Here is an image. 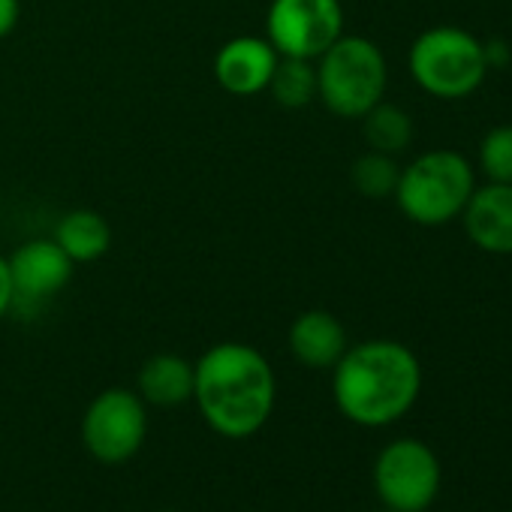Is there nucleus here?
Listing matches in <instances>:
<instances>
[{
    "mask_svg": "<svg viewBox=\"0 0 512 512\" xmlns=\"http://www.w3.org/2000/svg\"><path fill=\"white\" fill-rule=\"evenodd\" d=\"M398 178H401V166L392 154H380V151H368L362 154L353 169H350V181L353 187L368 196V199H386V196H395V187H398Z\"/></svg>",
    "mask_w": 512,
    "mask_h": 512,
    "instance_id": "f3484780",
    "label": "nucleus"
},
{
    "mask_svg": "<svg viewBox=\"0 0 512 512\" xmlns=\"http://www.w3.org/2000/svg\"><path fill=\"white\" fill-rule=\"evenodd\" d=\"M374 491L383 509L425 512L440 494V461L425 440L398 437L374 461Z\"/></svg>",
    "mask_w": 512,
    "mask_h": 512,
    "instance_id": "423d86ee",
    "label": "nucleus"
},
{
    "mask_svg": "<svg viewBox=\"0 0 512 512\" xmlns=\"http://www.w3.org/2000/svg\"><path fill=\"white\" fill-rule=\"evenodd\" d=\"M413 82L437 100H464L488 76L485 43L455 25L422 31L407 55Z\"/></svg>",
    "mask_w": 512,
    "mask_h": 512,
    "instance_id": "39448f33",
    "label": "nucleus"
},
{
    "mask_svg": "<svg viewBox=\"0 0 512 512\" xmlns=\"http://www.w3.org/2000/svg\"><path fill=\"white\" fill-rule=\"evenodd\" d=\"M290 353L314 371H326L335 368L338 359L347 353V329L341 326V320L329 311H305L293 320L290 326Z\"/></svg>",
    "mask_w": 512,
    "mask_h": 512,
    "instance_id": "f8f14e48",
    "label": "nucleus"
},
{
    "mask_svg": "<svg viewBox=\"0 0 512 512\" xmlns=\"http://www.w3.org/2000/svg\"><path fill=\"white\" fill-rule=\"evenodd\" d=\"M55 241L76 266L79 263H94L112 247V229H109L103 214H97L91 208H76V211H67L58 220Z\"/></svg>",
    "mask_w": 512,
    "mask_h": 512,
    "instance_id": "4468645a",
    "label": "nucleus"
},
{
    "mask_svg": "<svg viewBox=\"0 0 512 512\" xmlns=\"http://www.w3.org/2000/svg\"><path fill=\"white\" fill-rule=\"evenodd\" d=\"M163 512H175V509H163Z\"/></svg>",
    "mask_w": 512,
    "mask_h": 512,
    "instance_id": "4be33fe9",
    "label": "nucleus"
},
{
    "mask_svg": "<svg viewBox=\"0 0 512 512\" xmlns=\"http://www.w3.org/2000/svg\"><path fill=\"white\" fill-rule=\"evenodd\" d=\"M136 392L148 407H181L193 401V362L175 353L151 356L136 377Z\"/></svg>",
    "mask_w": 512,
    "mask_h": 512,
    "instance_id": "ddd939ff",
    "label": "nucleus"
},
{
    "mask_svg": "<svg viewBox=\"0 0 512 512\" xmlns=\"http://www.w3.org/2000/svg\"><path fill=\"white\" fill-rule=\"evenodd\" d=\"M281 55L266 37H235L214 55V79L232 97H256L269 91Z\"/></svg>",
    "mask_w": 512,
    "mask_h": 512,
    "instance_id": "9d476101",
    "label": "nucleus"
},
{
    "mask_svg": "<svg viewBox=\"0 0 512 512\" xmlns=\"http://www.w3.org/2000/svg\"><path fill=\"white\" fill-rule=\"evenodd\" d=\"M13 311V278H10V263L7 256H0V320Z\"/></svg>",
    "mask_w": 512,
    "mask_h": 512,
    "instance_id": "6ab92c4d",
    "label": "nucleus"
},
{
    "mask_svg": "<svg viewBox=\"0 0 512 512\" xmlns=\"http://www.w3.org/2000/svg\"><path fill=\"white\" fill-rule=\"evenodd\" d=\"M467 238L494 256H512V184L476 187L461 211Z\"/></svg>",
    "mask_w": 512,
    "mask_h": 512,
    "instance_id": "9b49d317",
    "label": "nucleus"
},
{
    "mask_svg": "<svg viewBox=\"0 0 512 512\" xmlns=\"http://www.w3.org/2000/svg\"><path fill=\"white\" fill-rule=\"evenodd\" d=\"M272 97L284 109H305L317 100V67L302 58H281L269 82Z\"/></svg>",
    "mask_w": 512,
    "mask_h": 512,
    "instance_id": "dca6fc26",
    "label": "nucleus"
},
{
    "mask_svg": "<svg viewBox=\"0 0 512 512\" xmlns=\"http://www.w3.org/2000/svg\"><path fill=\"white\" fill-rule=\"evenodd\" d=\"M422 392V365L410 347L389 338L362 341L332 368V398L344 419L383 428L404 419Z\"/></svg>",
    "mask_w": 512,
    "mask_h": 512,
    "instance_id": "f03ea898",
    "label": "nucleus"
},
{
    "mask_svg": "<svg viewBox=\"0 0 512 512\" xmlns=\"http://www.w3.org/2000/svg\"><path fill=\"white\" fill-rule=\"evenodd\" d=\"M479 169L494 184H512V124H497L482 136Z\"/></svg>",
    "mask_w": 512,
    "mask_h": 512,
    "instance_id": "a211bd4d",
    "label": "nucleus"
},
{
    "mask_svg": "<svg viewBox=\"0 0 512 512\" xmlns=\"http://www.w3.org/2000/svg\"><path fill=\"white\" fill-rule=\"evenodd\" d=\"M13 278V311H40L49 299H55L73 278V260L58 247L55 238H34L16 247L10 256Z\"/></svg>",
    "mask_w": 512,
    "mask_h": 512,
    "instance_id": "1a4fd4ad",
    "label": "nucleus"
},
{
    "mask_svg": "<svg viewBox=\"0 0 512 512\" xmlns=\"http://www.w3.org/2000/svg\"><path fill=\"white\" fill-rule=\"evenodd\" d=\"M19 16H22L19 0H0V40L10 37V34L16 31Z\"/></svg>",
    "mask_w": 512,
    "mask_h": 512,
    "instance_id": "aec40b11",
    "label": "nucleus"
},
{
    "mask_svg": "<svg viewBox=\"0 0 512 512\" xmlns=\"http://www.w3.org/2000/svg\"><path fill=\"white\" fill-rule=\"evenodd\" d=\"M148 437V404L133 389L100 392L82 416V443L103 464L130 461Z\"/></svg>",
    "mask_w": 512,
    "mask_h": 512,
    "instance_id": "0eeeda50",
    "label": "nucleus"
},
{
    "mask_svg": "<svg viewBox=\"0 0 512 512\" xmlns=\"http://www.w3.org/2000/svg\"><path fill=\"white\" fill-rule=\"evenodd\" d=\"M473 190L476 175L470 160L458 151L434 148L401 169L395 202L407 220L419 226H443L461 217Z\"/></svg>",
    "mask_w": 512,
    "mask_h": 512,
    "instance_id": "7ed1b4c3",
    "label": "nucleus"
},
{
    "mask_svg": "<svg viewBox=\"0 0 512 512\" xmlns=\"http://www.w3.org/2000/svg\"><path fill=\"white\" fill-rule=\"evenodd\" d=\"M314 64L317 97L338 118H362L386 97L389 64L368 37L341 34Z\"/></svg>",
    "mask_w": 512,
    "mask_h": 512,
    "instance_id": "20e7f679",
    "label": "nucleus"
},
{
    "mask_svg": "<svg viewBox=\"0 0 512 512\" xmlns=\"http://www.w3.org/2000/svg\"><path fill=\"white\" fill-rule=\"evenodd\" d=\"M193 401L214 434L244 440L272 419L278 380L256 347L223 341L208 347L193 365Z\"/></svg>",
    "mask_w": 512,
    "mask_h": 512,
    "instance_id": "f257e3e1",
    "label": "nucleus"
},
{
    "mask_svg": "<svg viewBox=\"0 0 512 512\" xmlns=\"http://www.w3.org/2000/svg\"><path fill=\"white\" fill-rule=\"evenodd\" d=\"M341 34V0H272L266 13V40L281 58L317 61Z\"/></svg>",
    "mask_w": 512,
    "mask_h": 512,
    "instance_id": "6e6552de",
    "label": "nucleus"
},
{
    "mask_svg": "<svg viewBox=\"0 0 512 512\" xmlns=\"http://www.w3.org/2000/svg\"><path fill=\"white\" fill-rule=\"evenodd\" d=\"M485 61H488V70H491L494 64H506V61H509L506 46H503V43H488V46H485Z\"/></svg>",
    "mask_w": 512,
    "mask_h": 512,
    "instance_id": "412c9836",
    "label": "nucleus"
},
{
    "mask_svg": "<svg viewBox=\"0 0 512 512\" xmlns=\"http://www.w3.org/2000/svg\"><path fill=\"white\" fill-rule=\"evenodd\" d=\"M383 512H392V509H383Z\"/></svg>",
    "mask_w": 512,
    "mask_h": 512,
    "instance_id": "5701e85b",
    "label": "nucleus"
},
{
    "mask_svg": "<svg viewBox=\"0 0 512 512\" xmlns=\"http://www.w3.org/2000/svg\"><path fill=\"white\" fill-rule=\"evenodd\" d=\"M362 133H365V142L371 151L395 157V154L407 151L413 142V118L401 106L380 100L374 109H368L362 115Z\"/></svg>",
    "mask_w": 512,
    "mask_h": 512,
    "instance_id": "2eb2a0df",
    "label": "nucleus"
}]
</instances>
